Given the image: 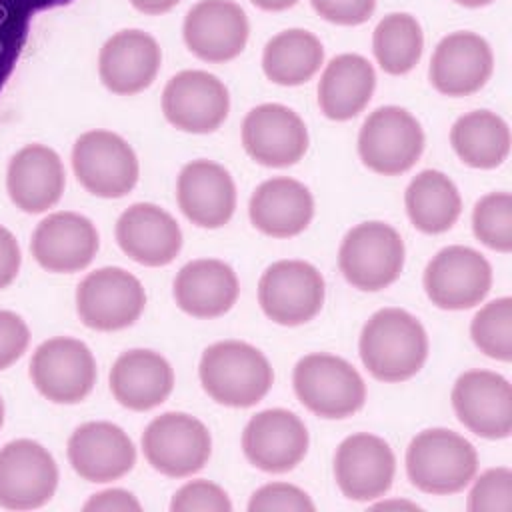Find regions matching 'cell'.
Wrapping results in <instances>:
<instances>
[{"instance_id":"cell-9","label":"cell","mask_w":512,"mask_h":512,"mask_svg":"<svg viewBox=\"0 0 512 512\" xmlns=\"http://www.w3.org/2000/svg\"><path fill=\"white\" fill-rule=\"evenodd\" d=\"M146 306L140 280L118 266H104L76 288V312L84 326L98 332H114L132 326Z\"/></svg>"},{"instance_id":"cell-30","label":"cell","mask_w":512,"mask_h":512,"mask_svg":"<svg viewBox=\"0 0 512 512\" xmlns=\"http://www.w3.org/2000/svg\"><path fill=\"white\" fill-rule=\"evenodd\" d=\"M376 88V72L360 54L332 58L318 82V106L330 120L344 122L358 116Z\"/></svg>"},{"instance_id":"cell-41","label":"cell","mask_w":512,"mask_h":512,"mask_svg":"<svg viewBox=\"0 0 512 512\" xmlns=\"http://www.w3.org/2000/svg\"><path fill=\"white\" fill-rule=\"evenodd\" d=\"M310 2L318 16L338 26L364 24L376 8V0H310Z\"/></svg>"},{"instance_id":"cell-21","label":"cell","mask_w":512,"mask_h":512,"mask_svg":"<svg viewBox=\"0 0 512 512\" xmlns=\"http://www.w3.org/2000/svg\"><path fill=\"white\" fill-rule=\"evenodd\" d=\"M100 246L96 226L78 212H54L34 230L30 250L48 272L72 274L84 270Z\"/></svg>"},{"instance_id":"cell-27","label":"cell","mask_w":512,"mask_h":512,"mask_svg":"<svg viewBox=\"0 0 512 512\" xmlns=\"http://www.w3.org/2000/svg\"><path fill=\"white\" fill-rule=\"evenodd\" d=\"M174 388V370L170 362L144 348L122 352L110 368V392L116 402L134 412H146L160 406Z\"/></svg>"},{"instance_id":"cell-14","label":"cell","mask_w":512,"mask_h":512,"mask_svg":"<svg viewBox=\"0 0 512 512\" xmlns=\"http://www.w3.org/2000/svg\"><path fill=\"white\" fill-rule=\"evenodd\" d=\"M452 408L472 434L488 440L508 438L512 432V386L490 370H468L454 382Z\"/></svg>"},{"instance_id":"cell-12","label":"cell","mask_w":512,"mask_h":512,"mask_svg":"<svg viewBox=\"0 0 512 512\" xmlns=\"http://www.w3.org/2000/svg\"><path fill=\"white\" fill-rule=\"evenodd\" d=\"M492 288V266L474 248H442L424 270V292L442 310H468Z\"/></svg>"},{"instance_id":"cell-43","label":"cell","mask_w":512,"mask_h":512,"mask_svg":"<svg viewBox=\"0 0 512 512\" xmlns=\"http://www.w3.org/2000/svg\"><path fill=\"white\" fill-rule=\"evenodd\" d=\"M22 264V254L16 236L0 226V290L10 286L20 270Z\"/></svg>"},{"instance_id":"cell-32","label":"cell","mask_w":512,"mask_h":512,"mask_svg":"<svg viewBox=\"0 0 512 512\" xmlns=\"http://www.w3.org/2000/svg\"><path fill=\"white\" fill-rule=\"evenodd\" d=\"M456 156L480 170L500 166L510 152V128L490 110H474L460 116L450 130Z\"/></svg>"},{"instance_id":"cell-17","label":"cell","mask_w":512,"mask_h":512,"mask_svg":"<svg viewBox=\"0 0 512 512\" xmlns=\"http://www.w3.org/2000/svg\"><path fill=\"white\" fill-rule=\"evenodd\" d=\"M308 430L290 410L268 408L252 416L242 432V450L248 462L264 472L294 470L308 452Z\"/></svg>"},{"instance_id":"cell-39","label":"cell","mask_w":512,"mask_h":512,"mask_svg":"<svg viewBox=\"0 0 512 512\" xmlns=\"http://www.w3.org/2000/svg\"><path fill=\"white\" fill-rule=\"evenodd\" d=\"M250 512H312L314 502L310 496L288 482H270L258 488L248 502Z\"/></svg>"},{"instance_id":"cell-34","label":"cell","mask_w":512,"mask_h":512,"mask_svg":"<svg viewBox=\"0 0 512 512\" xmlns=\"http://www.w3.org/2000/svg\"><path fill=\"white\" fill-rule=\"evenodd\" d=\"M372 50L386 74L400 76L410 72L424 50V34L418 20L406 12L384 16L374 28Z\"/></svg>"},{"instance_id":"cell-19","label":"cell","mask_w":512,"mask_h":512,"mask_svg":"<svg viewBox=\"0 0 512 512\" xmlns=\"http://www.w3.org/2000/svg\"><path fill=\"white\" fill-rule=\"evenodd\" d=\"M250 24L244 10L232 0L196 2L182 26L188 50L204 62L234 60L246 46Z\"/></svg>"},{"instance_id":"cell-10","label":"cell","mask_w":512,"mask_h":512,"mask_svg":"<svg viewBox=\"0 0 512 512\" xmlns=\"http://www.w3.org/2000/svg\"><path fill=\"white\" fill-rule=\"evenodd\" d=\"M326 286L316 266L304 260H278L258 282L262 312L280 326L310 322L324 304Z\"/></svg>"},{"instance_id":"cell-8","label":"cell","mask_w":512,"mask_h":512,"mask_svg":"<svg viewBox=\"0 0 512 512\" xmlns=\"http://www.w3.org/2000/svg\"><path fill=\"white\" fill-rule=\"evenodd\" d=\"M142 452L156 472L170 478H186L208 462L212 436L198 418L184 412H164L146 426Z\"/></svg>"},{"instance_id":"cell-25","label":"cell","mask_w":512,"mask_h":512,"mask_svg":"<svg viewBox=\"0 0 512 512\" xmlns=\"http://www.w3.org/2000/svg\"><path fill=\"white\" fill-rule=\"evenodd\" d=\"M116 242L122 252L142 266H166L182 248L178 222L160 206L138 202L116 222Z\"/></svg>"},{"instance_id":"cell-46","label":"cell","mask_w":512,"mask_h":512,"mask_svg":"<svg viewBox=\"0 0 512 512\" xmlns=\"http://www.w3.org/2000/svg\"><path fill=\"white\" fill-rule=\"evenodd\" d=\"M372 510H420V506L408 500H384L374 504Z\"/></svg>"},{"instance_id":"cell-11","label":"cell","mask_w":512,"mask_h":512,"mask_svg":"<svg viewBox=\"0 0 512 512\" xmlns=\"http://www.w3.org/2000/svg\"><path fill=\"white\" fill-rule=\"evenodd\" d=\"M96 360L90 348L68 336L44 340L32 354L30 380L54 404H78L96 384Z\"/></svg>"},{"instance_id":"cell-24","label":"cell","mask_w":512,"mask_h":512,"mask_svg":"<svg viewBox=\"0 0 512 512\" xmlns=\"http://www.w3.org/2000/svg\"><path fill=\"white\" fill-rule=\"evenodd\" d=\"M176 198L184 216L200 228H220L236 210L234 180L212 160H192L180 170Z\"/></svg>"},{"instance_id":"cell-33","label":"cell","mask_w":512,"mask_h":512,"mask_svg":"<svg viewBox=\"0 0 512 512\" xmlns=\"http://www.w3.org/2000/svg\"><path fill=\"white\" fill-rule=\"evenodd\" d=\"M324 48L320 40L302 28L284 30L268 40L262 52V70L280 86H300L322 66Z\"/></svg>"},{"instance_id":"cell-29","label":"cell","mask_w":512,"mask_h":512,"mask_svg":"<svg viewBox=\"0 0 512 512\" xmlns=\"http://www.w3.org/2000/svg\"><path fill=\"white\" fill-rule=\"evenodd\" d=\"M172 292L182 312L194 318H218L236 304L240 284L226 262L198 258L180 268Z\"/></svg>"},{"instance_id":"cell-15","label":"cell","mask_w":512,"mask_h":512,"mask_svg":"<svg viewBox=\"0 0 512 512\" xmlns=\"http://www.w3.org/2000/svg\"><path fill=\"white\" fill-rule=\"evenodd\" d=\"M230 110L228 88L204 70H182L162 92L166 120L182 132L208 134L222 126Z\"/></svg>"},{"instance_id":"cell-20","label":"cell","mask_w":512,"mask_h":512,"mask_svg":"<svg viewBox=\"0 0 512 512\" xmlns=\"http://www.w3.org/2000/svg\"><path fill=\"white\" fill-rule=\"evenodd\" d=\"M72 470L86 482H112L126 476L136 464V448L128 434L104 420L78 426L66 446Z\"/></svg>"},{"instance_id":"cell-23","label":"cell","mask_w":512,"mask_h":512,"mask_svg":"<svg viewBox=\"0 0 512 512\" xmlns=\"http://www.w3.org/2000/svg\"><path fill=\"white\" fill-rule=\"evenodd\" d=\"M160 62V46L150 34L142 30H120L100 48L98 74L110 92L132 96L156 80Z\"/></svg>"},{"instance_id":"cell-6","label":"cell","mask_w":512,"mask_h":512,"mask_svg":"<svg viewBox=\"0 0 512 512\" xmlns=\"http://www.w3.org/2000/svg\"><path fill=\"white\" fill-rule=\"evenodd\" d=\"M72 170L80 186L98 198H122L138 182L140 166L132 146L110 130H90L72 148Z\"/></svg>"},{"instance_id":"cell-38","label":"cell","mask_w":512,"mask_h":512,"mask_svg":"<svg viewBox=\"0 0 512 512\" xmlns=\"http://www.w3.org/2000/svg\"><path fill=\"white\" fill-rule=\"evenodd\" d=\"M172 512H230L232 502L224 488L208 480H192L178 488L170 502Z\"/></svg>"},{"instance_id":"cell-16","label":"cell","mask_w":512,"mask_h":512,"mask_svg":"<svg viewBox=\"0 0 512 512\" xmlns=\"http://www.w3.org/2000/svg\"><path fill=\"white\" fill-rule=\"evenodd\" d=\"M246 154L268 168H286L302 160L308 150L304 120L284 104H260L242 122Z\"/></svg>"},{"instance_id":"cell-28","label":"cell","mask_w":512,"mask_h":512,"mask_svg":"<svg viewBox=\"0 0 512 512\" xmlns=\"http://www.w3.org/2000/svg\"><path fill=\"white\" fill-rule=\"evenodd\" d=\"M248 216L262 234L292 238L308 228L314 216V198L310 190L294 178H270L250 196Z\"/></svg>"},{"instance_id":"cell-37","label":"cell","mask_w":512,"mask_h":512,"mask_svg":"<svg viewBox=\"0 0 512 512\" xmlns=\"http://www.w3.org/2000/svg\"><path fill=\"white\" fill-rule=\"evenodd\" d=\"M468 510L512 512V470L506 466H498L482 472L474 480L468 494Z\"/></svg>"},{"instance_id":"cell-36","label":"cell","mask_w":512,"mask_h":512,"mask_svg":"<svg viewBox=\"0 0 512 512\" xmlns=\"http://www.w3.org/2000/svg\"><path fill=\"white\" fill-rule=\"evenodd\" d=\"M474 236L488 248L508 254L512 250V196L490 192L472 210Z\"/></svg>"},{"instance_id":"cell-40","label":"cell","mask_w":512,"mask_h":512,"mask_svg":"<svg viewBox=\"0 0 512 512\" xmlns=\"http://www.w3.org/2000/svg\"><path fill=\"white\" fill-rule=\"evenodd\" d=\"M30 342L26 322L10 310H0V370L10 368L22 358Z\"/></svg>"},{"instance_id":"cell-42","label":"cell","mask_w":512,"mask_h":512,"mask_svg":"<svg viewBox=\"0 0 512 512\" xmlns=\"http://www.w3.org/2000/svg\"><path fill=\"white\" fill-rule=\"evenodd\" d=\"M82 508L86 512H140L142 504L136 500L134 494L112 488L90 496V500Z\"/></svg>"},{"instance_id":"cell-5","label":"cell","mask_w":512,"mask_h":512,"mask_svg":"<svg viewBox=\"0 0 512 512\" xmlns=\"http://www.w3.org/2000/svg\"><path fill=\"white\" fill-rule=\"evenodd\" d=\"M342 276L358 290L378 292L398 280L404 268V242L384 222H362L348 230L338 250Z\"/></svg>"},{"instance_id":"cell-31","label":"cell","mask_w":512,"mask_h":512,"mask_svg":"<svg viewBox=\"0 0 512 512\" xmlns=\"http://www.w3.org/2000/svg\"><path fill=\"white\" fill-rule=\"evenodd\" d=\"M404 204L412 226L424 234L450 230L462 212V198L456 184L440 170H422L416 174L404 192Z\"/></svg>"},{"instance_id":"cell-22","label":"cell","mask_w":512,"mask_h":512,"mask_svg":"<svg viewBox=\"0 0 512 512\" xmlns=\"http://www.w3.org/2000/svg\"><path fill=\"white\" fill-rule=\"evenodd\" d=\"M494 70L490 44L474 32H452L434 48L430 82L446 96H470L484 88Z\"/></svg>"},{"instance_id":"cell-47","label":"cell","mask_w":512,"mask_h":512,"mask_svg":"<svg viewBox=\"0 0 512 512\" xmlns=\"http://www.w3.org/2000/svg\"><path fill=\"white\" fill-rule=\"evenodd\" d=\"M454 2L460 6H466V8H480V6L492 4L494 0H454Z\"/></svg>"},{"instance_id":"cell-18","label":"cell","mask_w":512,"mask_h":512,"mask_svg":"<svg viewBox=\"0 0 512 512\" xmlns=\"http://www.w3.org/2000/svg\"><path fill=\"white\" fill-rule=\"evenodd\" d=\"M396 474L390 444L374 434L358 432L340 442L334 454V478L340 492L356 502L386 494Z\"/></svg>"},{"instance_id":"cell-26","label":"cell","mask_w":512,"mask_h":512,"mask_svg":"<svg viewBox=\"0 0 512 512\" xmlns=\"http://www.w3.org/2000/svg\"><path fill=\"white\" fill-rule=\"evenodd\" d=\"M66 172L60 156L44 144L20 148L8 162L6 190L16 208L40 214L52 208L64 192Z\"/></svg>"},{"instance_id":"cell-35","label":"cell","mask_w":512,"mask_h":512,"mask_svg":"<svg viewBox=\"0 0 512 512\" xmlns=\"http://www.w3.org/2000/svg\"><path fill=\"white\" fill-rule=\"evenodd\" d=\"M470 336L476 348L488 358L512 360V298L502 296L484 304L472 324Z\"/></svg>"},{"instance_id":"cell-48","label":"cell","mask_w":512,"mask_h":512,"mask_svg":"<svg viewBox=\"0 0 512 512\" xmlns=\"http://www.w3.org/2000/svg\"><path fill=\"white\" fill-rule=\"evenodd\" d=\"M2 424H4V400L0 396V428H2Z\"/></svg>"},{"instance_id":"cell-2","label":"cell","mask_w":512,"mask_h":512,"mask_svg":"<svg viewBox=\"0 0 512 512\" xmlns=\"http://www.w3.org/2000/svg\"><path fill=\"white\" fill-rule=\"evenodd\" d=\"M198 378L204 392L218 404L250 408L274 382L268 358L248 342L222 340L202 352Z\"/></svg>"},{"instance_id":"cell-44","label":"cell","mask_w":512,"mask_h":512,"mask_svg":"<svg viewBox=\"0 0 512 512\" xmlns=\"http://www.w3.org/2000/svg\"><path fill=\"white\" fill-rule=\"evenodd\" d=\"M136 10L156 16V14H164L168 10H172L180 0H128Z\"/></svg>"},{"instance_id":"cell-3","label":"cell","mask_w":512,"mask_h":512,"mask_svg":"<svg viewBox=\"0 0 512 512\" xmlns=\"http://www.w3.org/2000/svg\"><path fill=\"white\" fill-rule=\"evenodd\" d=\"M476 470V448L454 430L428 428L408 444V480L426 494H456L472 482Z\"/></svg>"},{"instance_id":"cell-4","label":"cell","mask_w":512,"mask_h":512,"mask_svg":"<svg viewBox=\"0 0 512 512\" xmlns=\"http://www.w3.org/2000/svg\"><path fill=\"white\" fill-rule=\"evenodd\" d=\"M292 384L302 406L326 420L348 418L366 402V384L358 370L326 352L302 356L294 366Z\"/></svg>"},{"instance_id":"cell-7","label":"cell","mask_w":512,"mask_h":512,"mask_svg":"<svg viewBox=\"0 0 512 512\" xmlns=\"http://www.w3.org/2000/svg\"><path fill=\"white\" fill-rule=\"evenodd\" d=\"M424 150L420 122L400 106L376 108L358 134V154L366 168L382 176L408 172Z\"/></svg>"},{"instance_id":"cell-45","label":"cell","mask_w":512,"mask_h":512,"mask_svg":"<svg viewBox=\"0 0 512 512\" xmlns=\"http://www.w3.org/2000/svg\"><path fill=\"white\" fill-rule=\"evenodd\" d=\"M254 6H258L260 10H268V12H282L292 8L298 0H250Z\"/></svg>"},{"instance_id":"cell-1","label":"cell","mask_w":512,"mask_h":512,"mask_svg":"<svg viewBox=\"0 0 512 512\" xmlns=\"http://www.w3.org/2000/svg\"><path fill=\"white\" fill-rule=\"evenodd\" d=\"M364 368L382 382H404L428 358V334L420 320L402 308H382L364 324L358 340Z\"/></svg>"},{"instance_id":"cell-13","label":"cell","mask_w":512,"mask_h":512,"mask_svg":"<svg viewBox=\"0 0 512 512\" xmlns=\"http://www.w3.org/2000/svg\"><path fill=\"white\" fill-rule=\"evenodd\" d=\"M58 486V466L38 442L20 438L0 448V506L34 510L50 502Z\"/></svg>"}]
</instances>
